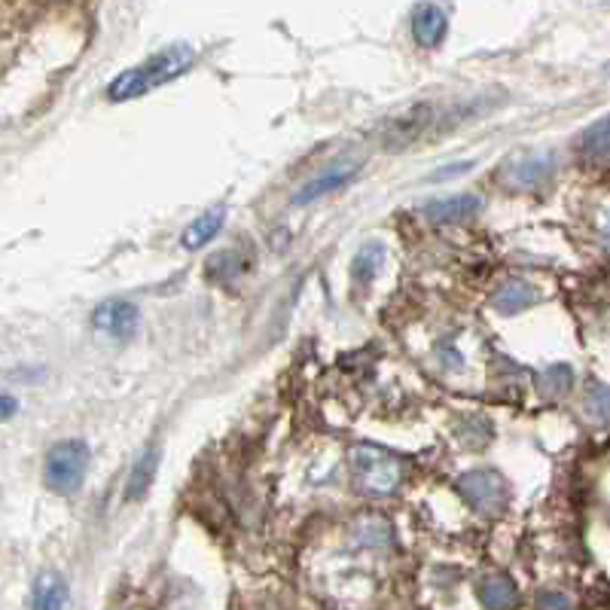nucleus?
<instances>
[{"instance_id": "nucleus-1", "label": "nucleus", "mask_w": 610, "mask_h": 610, "mask_svg": "<svg viewBox=\"0 0 610 610\" xmlns=\"http://www.w3.org/2000/svg\"><path fill=\"white\" fill-rule=\"evenodd\" d=\"M193 62H195L193 47L177 43V47L162 49V52L150 55V59L141 62V65L123 71V74L107 86V98H111V101H131V98L147 96V92L160 89L165 82L183 77V74L193 67Z\"/></svg>"}, {"instance_id": "nucleus-2", "label": "nucleus", "mask_w": 610, "mask_h": 610, "mask_svg": "<svg viewBox=\"0 0 610 610\" xmlns=\"http://www.w3.org/2000/svg\"><path fill=\"white\" fill-rule=\"evenodd\" d=\"M348 465H352L354 482L364 495L387 498L401 488L403 465L391 452L364 443V446H354L352 455H348Z\"/></svg>"}, {"instance_id": "nucleus-3", "label": "nucleus", "mask_w": 610, "mask_h": 610, "mask_svg": "<svg viewBox=\"0 0 610 610\" xmlns=\"http://www.w3.org/2000/svg\"><path fill=\"white\" fill-rule=\"evenodd\" d=\"M89 473V446L82 440H62L47 452L43 482L52 495H77Z\"/></svg>"}, {"instance_id": "nucleus-4", "label": "nucleus", "mask_w": 610, "mask_h": 610, "mask_svg": "<svg viewBox=\"0 0 610 610\" xmlns=\"http://www.w3.org/2000/svg\"><path fill=\"white\" fill-rule=\"evenodd\" d=\"M455 488L467 500L470 510H476L480 516H488V519L504 513L507 504H510L507 480L500 473H495V470H467V473H461L455 480Z\"/></svg>"}, {"instance_id": "nucleus-5", "label": "nucleus", "mask_w": 610, "mask_h": 610, "mask_svg": "<svg viewBox=\"0 0 610 610\" xmlns=\"http://www.w3.org/2000/svg\"><path fill=\"white\" fill-rule=\"evenodd\" d=\"M556 171V156L549 150H525L504 162V183L513 190H537Z\"/></svg>"}, {"instance_id": "nucleus-6", "label": "nucleus", "mask_w": 610, "mask_h": 610, "mask_svg": "<svg viewBox=\"0 0 610 610\" xmlns=\"http://www.w3.org/2000/svg\"><path fill=\"white\" fill-rule=\"evenodd\" d=\"M357 175H360V162L354 160L333 162V165L321 168L312 180H305L290 202H293V205H308V202H315V199H321V195L327 193H339V190H345L348 183H354Z\"/></svg>"}, {"instance_id": "nucleus-7", "label": "nucleus", "mask_w": 610, "mask_h": 610, "mask_svg": "<svg viewBox=\"0 0 610 610\" xmlns=\"http://www.w3.org/2000/svg\"><path fill=\"white\" fill-rule=\"evenodd\" d=\"M138 305L126 303V300H107L92 312V327L116 339H129L138 330Z\"/></svg>"}, {"instance_id": "nucleus-8", "label": "nucleus", "mask_w": 610, "mask_h": 610, "mask_svg": "<svg viewBox=\"0 0 610 610\" xmlns=\"http://www.w3.org/2000/svg\"><path fill=\"white\" fill-rule=\"evenodd\" d=\"M449 28V10L440 3H418L412 10V34L421 47L434 49L436 43H443Z\"/></svg>"}, {"instance_id": "nucleus-9", "label": "nucleus", "mask_w": 610, "mask_h": 610, "mask_svg": "<svg viewBox=\"0 0 610 610\" xmlns=\"http://www.w3.org/2000/svg\"><path fill=\"white\" fill-rule=\"evenodd\" d=\"M482 208V199L473 193H455L434 199L424 205V217L434 220V224H458L465 217H473Z\"/></svg>"}, {"instance_id": "nucleus-10", "label": "nucleus", "mask_w": 610, "mask_h": 610, "mask_svg": "<svg viewBox=\"0 0 610 610\" xmlns=\"http://www.w3.org/2000/svg\"><path fill=\"white\" fill-rule=\"evenodd\" d=\"M67 605H71V589L59 571H43L34 580L31 610H67Z\"/></svg>"}, {"instance_id": "nucleus-11", "label": "nucleus", "mask_w": 610, "mask_h": 610, "mask_svg": "<svg viewBox=\"0 0 610 610\" xmlns=\"http://www.w3.org/2000/svg\"><path fill=\"white\" fill-rule=\"evenodd\" d=\"M534 303H541V293L525 278H507L492 296V305L498 308L500 315H519Z\"/></svg>"}, {"instance_id": "nucleus-12", "label": "nucleus", "mask_w": 610, "mask_h": 610, "mask_svg": "<svg viewBox=\"0 0 610 610\" xmlns=\"http://www.w3.org/2000/svg\"><path fill=\"white\" fill-rule=\"evenodd\" d=\"M480 605L485 610H513L519 605V586L507 574H492L480 580Z\"/></svg>"}, {"instance_id": "nucleus-13", "label": "nucleus", "mask_w": 610, "mask_h": 610, "mask_svg": "<svg viewBox=\"0 0 610 610\" xmlns=\"http://www.w3.org/2000/svg\"><path fill=\"white\" fill-rule=\"evenodd\" d=\"M160 458L162 452L156 446H147L141 455H138V461L131 465V473H129V482H126V498L129 500H141L150 492V485L156 480V470H160Z\"/></svg>"}, {"instance_id": "nucleus-14", "label": "nucleus", "mask_w": 610, "mask_h": 610, "mask_svg": "<svg viewBox=\"0 0 610 610\" xmlns=\"http://www.w3.org/2000/svg\"><path fill=\"white\" fill-rule=\"evenodd\" d=\"M226 224V208L224 205H217V208H208L202 217H195L193 224L187 226V232H183V247H202V244H208Z\"/></svg>"}, {"instance_id": "nucleus-15", "label": "nucleus", "mask_w": 610, "mask_h": 610, "mask_svg": "<svg viewBox=\"0 0 610 610\" xmlns=\"http://www.w3.org/2000/svg\"><path fill=\"white\" fill-rule=\"evenodd\" d=\"M387 263V251L382 244H367L357 257H354V281H360V284H372L382 269H385Z\"/></svg>"}, {"instance_id": "nucleus-16", "label": "nucleus", "mask_w": 610, "mask_h": 610, "mask_svg": "<svg viewBox=\"0 0 610 610\" xmlns=\"http://www.w3.org/2000/svg\"><path fill=\"white\" fill-rule=\"evenodd\" d=\"M580 153L589 160H610V116L593 123L580 135Z\"/></svg>"}, {"instance_id": "nucleus-17", "label": "nucleus", "mask_w": 610, "mask_h": 610, "mask_svg": "<svg viewBox=\"0 0 610 610\" xmlns=\"http://www.w3.org/2000/svg\"><path fill=\"white\" fill-rule=\"evenodd\" d=\"M574 385V372L568 364H552L537 376V387L544 391L546 397H562Z\"/></svg>"}, {"instance_id": "nucleus-18", "label": "nucleus", "mask_w": 610, "mask_h": 610, "mask_svg": "<svg viewBox=\"0 0 610 610\" xmlns=\"http://www.w3.org/2000/svg\"><path fill=\"white\" fill-rule=\"evenodd\" d=\"M583 416L595 424H610V387L595 385L583 397Z\"/></svg>"}, {"instance_id": "nucleus-19", "label": "nucleus", "mask_w": 610, "mask_h": 610, "mask_svg": "<svg viewBox=\"0 0 610 610\" xmlns=\"http://www.w3.org/2000/svg\"><path fill=\"white\" fill-rule=\"evenodd\" d=\"M241 269H244V259L236 251H224V254L211 257L208 263V275L217 281H232L236 275H241Z\"/></svg>"}, {"instance_id": "nucleus-20", "label": "nucleus", "mask_w": 610, "mask_h": 610, "mask_svg": "<svg viewBox=\"0 0 610 610\" xmlns=\"http://www.w3.org/2000/svg\"><path fill=\"white\" fill-rule=\"evenodd\" d=\"M537 610H574V598L568 593H559V589H549V593L537 595L534 601Z\"/></svg>"}, {"instance_id": "nucleus-21", "label": "nucleus", "mask_w": 610, "mask_h": 610, "mask_svg": "<svg viewBox=\"0 0 610 610\" xmlns=\"http://www.w3.org/2000/svg\"><path fill=\"white\" fill-rule=\"evenodd\" d=\"M473 168V162H452V165H446L443 171H434V175L428 177L431 183H436V180H449V177H458L465 175V171H470Z\"/></svg>"}, {"instance_id": "nucleus-22", "label": "nucleus", "mask_w": 610, "mask_h": 610, "mask_svg": "<svg viewBox=\"0 0 610 610\" xmlns=\"http://www.w3.org/2000/svg\"><path fill=\"white\" fill-rule=\"evenodd\" d=\"M16 406L18 403L10 397V394H3V418H13L16 416Z\"/></svg>"}, {"instance_id": "nucleus-23", "label": "nucleus", "mask_w": 610, "mask_h": 610, "mask_svg": "<svg viewBox=\"0 0 610 610\" xmlns=\"http://www.w3.org/2000/svg\"><path fill=\"white\" fill-rule=\"evenodd\" d=\"M598 232H601V241L610 247V214H605L601 217V226H598Z\"/></svg>"}]
</instances>
